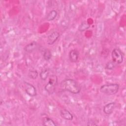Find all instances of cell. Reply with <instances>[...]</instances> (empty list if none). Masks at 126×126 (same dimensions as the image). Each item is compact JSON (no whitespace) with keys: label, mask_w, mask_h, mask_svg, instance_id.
Here are the masks:
<instances>
[{"label":"cell","mask_w":126,"mask_h":126,"mask_svg":"<svg viewBox=\"0 0 126 126\" xmlns=\"http://www.w3.org/2000/svg\"><path fill=\"white\" fill-rule=\"evenodd\" d=\"M61 89L73 94H77L80 92V87L76 81L72 79L67 78L63 80L60 85Z\"/></svg>","instance_id":"cell-1"},{"label":"cell","mask_w":126,"mask_h":126,"mask_svg":"<svg viewBox=\"0 0 126 126\" xmlns=\"http://www.w3.org/2000/svg\"><path fill=\"white\" fill-rule=\"evenodd\" d=\"M119 89V84L116 83H111L101 86L100 88V91L103 94L110 95L116 94L118 92Z\"/></svg>","instance_id":"cell-2"},{"label":"cell","mask_w":126,"mask_h":126,"mask_svg":"<svg viewBox=\"0 0 126 126\" xmlns=\"http://www.w3.org/2000/svg\"><path fill=\"white\" fill-rule=\"evenodd\" d=\"M58 83V78L56 75H52L49 79L45 86V90L50 94H52L55 91Z\"/></svg>","instance_id":"cell-3"},{"label":"cell","mask_w":126,"mask_h":126,"mask_svg":"<svg viewBox=\"0 0 126 126\" xmlns=\"http://www.w3.org/2000/svg\"><path fill=\"white\" fill-rule=\"evenodd\" d=\"M113 61L117 64H120L123 62V55L121 51L117 48L114 49L111 53Z\"/></svg>","instance_id":"cell-4"},{"label":"cell","mask_w":126,"mask_h":126,"mask_svg":"<svg viewBox=\"0 0 126 126\" xmlns=\"http://www.w3.org/2000/svg\"><path fill=\"white\" fill-rule=\"evenodd\" d=\"M24 86L26 93L31 96H35L36 95L37 93L35 88L31 84L24 82Z\"/></svg>","instance_id":"cell-5"},{"label":"cell","mask_w":126,"mask_h":126,"mask_svg":"<svg viewBox=\"0 0 126 126\" xmlns=\"http://www.w3.org/2000/svg\"><path fill=\"white\" fill-rule=\"evenodd\" d=\"M60 36V34L57 32H54L49 34L47 37V43L48 45L53 44L58 39Z\"/></svg>","instance_id":"cell-6"},{"label":"cell","mask_w":126,"mask_h":126,"mask_svg":"<svg viewBox=\"0 0 126 126\" xmlns=\"http://www.w3.org/2000/svg\"><path fill=\"white\" fill-rule=\"evenodd\" d=\"M61 116L64 119L66 120L70 121L73 119V115L67 109H63L60 110Z\"/></svg>","instance_id":"cell-7"},{"label":"cell","mask_w":126,"mask_h":126,"mask_svg":"<svg viewBox=\"0 0 126 126\" xmlns=\"http://www.w3.org/2000/svg\"><path fill=\"white\" fill-rule=\"evenodd\" d=\"M115 106V103L113 102H110L106 104L105 105H104L103 109V111L104 113L108 115L111 114L113 111Z\"/></svg>","instance_id":"cell-8"},{"label":"cell","mask_w":126,"mask_h":126,"mask_svg":"<svg viewBox=\"0 0 126 126\" xmlns=\"http://www.w3.org/2000/svg\"><path fill=\"white\" fill-rule=\"evenodd\" d=\"M79 52L76 50H72L69 53V58L72 63H75L78 61L79 57Z\"/></svg>","instance_id":"cell-9"},{"label":"cell","mask_w":126,"mask_h":126,"mask_svg":"<svg viewBox=\"0 0 126 126\" xmlns=\"http://www.w3.org/2000/svg\"><path fill=\"white\" fill-rule=\"evenodd\" d=\"M37 44L35 41H32L27 44L24 48L25 51L28 53H31L34 51L37 48Z\"/></svg>","instance_id":"cell-10"},{"label":"cell","mask_w":126,"mask_h":126,"mask_svg":"<svg viewBox=\"0 0 126 126\" xmlns=\"http://www.w3.org/2000/svg\"><path fill=\"white\" fill-rule=\"evenodd\" d=\"M43 125L46 126H55L56 124L54 121L51 118L49 117H46L43 119Z\"/></svg>","instance_id":"cell-11"},{"label":"cell","mask_w":126,"mask_h":126,"mask_svg":"<svg viewBox=\"0 0 126 126\" xmlns=\"http://www.w3.org/2000/svg\"><path fill=\"white\" fill-rule=\"evenodd\" d=\"M57 12L55 10H52L50 11L46 17V20L48 21L53 20L57 16Z\"/></svg>","instance_id":"cell-12"},{"label":"cell","mask_w":126,"mask_h":126,"mask_svg":"<svg viewBox=\"0 0 126 126\" xmlns=\"http://www.w3.org/2000/svg\"><path fill=\"white\" fill-rule=\"evenodd\" d=\"M90 27V25L86 21H83L81 23L78 27V30L80 32H83L88 29Z\"/></svg>","instance_id":"cell-13"},{"label":"cell","mask_w":126,"mask_h":126,"mask_svg":"<svg viewBox=\"0 0 126 126\" xmlns=\"http://www.w3.org/2000/svg\"><path fill=\"white\" fill-rule=\"evenodd\" d=\"M49 74V70L48 69H45L40 73V77L42 80H46Z\"/></svg>","instance_id":"cell-14"},{"label":"cell","mask_w":126,"mask_h":126,"mask_svg":"<svg viewBox=\"0 0 126 126\" xmlns=\"http://www.w3.org/2000/svg\"><path fill=\"white\" fill-rule=\"evenodd\" d=\"M28 76L32 79H36L38 75V72L36 70H30L28 72Z\"/></svg>","instance_id":"cell-15"},{"label":"cell","mask_w":126,"mask_h":126,"mask_svg":"<svg viewBox=\"0 0 126 126\" xmlns=\"http://www.w3.org/2000/svg\"><path fill=\"white\" fill-rule=\"evenodd\" d=\"M52 57V54L51 51L49 49H46L44 51L43 53V58L45 60L49 61L51 59Z\"/></svg>","instance_id":"cell-16"},{"label":"cell","mask_w":126,"mask_h":126,"mask_svg":"<svg viewBox=\"0 0 126 126\" xmlns=\"http://www.w3.org/2000/svg\"><path fill=\"white\" fill-rule=\"evenodd\" d=\"M116 66V63L113 61L108 62L105 66V69L108 70H112Z\"/></svg>","instance_id":"cell-17"}]
</instances>
